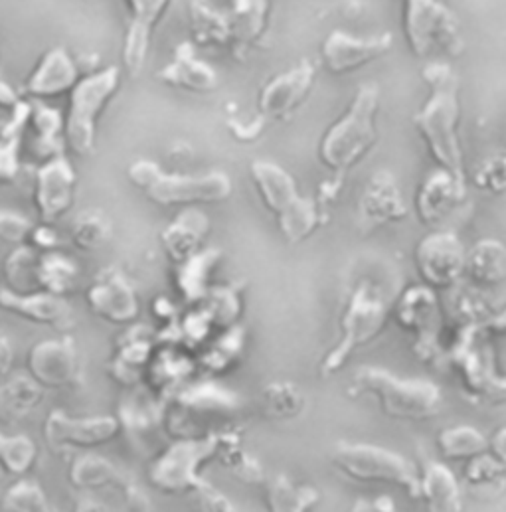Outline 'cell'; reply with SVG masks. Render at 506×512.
<instances>
[{
    "instance_id": "4316f807",
    "label": "cell",
    "mask_w": 506,
    "mask_h": 512,
    "mask_svg": "<svg viewBox=\"0 0 506 512\" xmlns=\"http://www.w3.org/2000/svg\"><path fill=\"white\" fill-rule=\"evenodd\" d=\"M44 388L32 376H14L0 384V422L6 426L26 420L42 402Z\"/></svg>"
},
{
    "instance_id": "836d02e7",
    "label": "cell",
    "mask_w": 506,
    "mask_h": 512,
    "mask_svg": "<svg viewBox=\"0 0 506 512\" xmlns=\"http://www.w3.org/2000/svg\"><path fill=\"white\" fill-rule=\"evenodd\" d=\"M439 453L451 461L477 459L489 453V439L471 426L447 427L437 437Z\"/></svg>"
},
{
    "instance_id": "8992f818",
    "label": "cell",
    "mask_w": 506,
    "mask_h": 512,
    "mask_svg": "<svg viewBox=\"0 0 506 512\" xmlns=\"http://www.w3.org/2000/svg\"><path fill=\"white\" fill-rule=\"evenodd\" d=\"M331 461L340 475L356 483H388L404 489L412 499L420 495V471L404 455L372 443L338 441Z\"/></svg>"
},
{
    "instance_id": "7bdbcfd3",
    "label": "cell",
    "mask_w": 506,
    "mask_h": 512,
    "mask_svg": "<svg viewBox=\"0 0 506 512\" xmlns=\"http://www.w3.org/2000/svg\"><path fill=\"white\" fill-rule=\"evenodd\" d=\"M123 499H125V507L129 512H151V501L147 497L145 491L139 489L137 483L129 485L123 493Z\"/></svg>"
},
{
    "instance_id": "d6986e66",
    "label": "cell",
    "mask_w": 506,
    "mask_h": 512,
    "mask_svg": "<svg viewBox=\"0 0 506 512\" xmlns=\"http://www.w3.org/2000/svg\"><path fill=\"white\" fill-rule=\"evenodd\" d=\"M467 204V180L437 169L418 188L416 212L429 228H439Z\"/></svg>"
},
{
    "instance_id": "d4e9b609",
    "label": "cell",
    "mask_w": 506,
    "mask_h": 512,
    "mask_svg": "<svg viewBox=\"0 0 506 512\" xmlns=\"http://www.w3.org/2000/svg\"><path fill=\"white\" fill-rule=\"evenodd\" d=\"M70 481L76 489H87V491L113 489L119 493H123L129 485L135 483L115 463H111L105 457H99L95 453H89V451H85L84 455H80L72 463Z\"/></svg>"
},
{
    "instance_id": "7402d4cb",
    "label": "cell",
    "mask_w": 506,
    "mask_h": 512,
    "mask_svg": "<svg viewBox=\"0 0 506 512\" xmlns=\"http://www.w3.org/2000/svg\"><path fill=\"white\" fill-rule=\"evenodd\" d=\"M78 82L80 68L74 58L64 48H50L32 70L26 82V91L34 97L52 99L72 93Z\"/></svg>"
},
{
    "instance_id": "7a4b0ae2",
    "label": "cell",
    "mask_w": 506,
    "mask_h": 512,
    "mask_svg": "<svg viewBox=\"0 0 506 512\" xmlns=\"http://www.w3.org/2000/svg\"><path fill=\"white\" fill-rule=\"evenodd\" d=\"M380 113V87L362 84L346 111L325 131L319 161L327 171L344 176L358 167L378 143L376 119Z\"/></svg>"
},
{
    "instance_id": "ab89813d",
    "label": "cell",
    "mask_w": 506,
    "mask_h": 512,
    "mask_svg": "<svg viewBox=\"0 0 506 512\" xmlns=\"http://www.w3.org/2000/svg\"><path fill=\"white\" fill-rule=\"evenodd\" d=\"M34 224L16 214V212H8V210H0V242L4 244H12V246H24L30 238Z\"/></svg>"
},
{
    "instance_id": "5bb4252c",
    "label": "cell",
    "mask_w": 506,
    "mask_h": 512,
    "mask_svg": "<svg viewBox=\"0 0 506 512\" xmlns=\"http://www.w3.org/2000/svg\"><path fill=\"white\" fill-rule=\"evenodd\" d=\"M467 250L463 242L447 230H435L416 248V267L429 289H447L465 275Z\"/></svg>"
},
{
    "instance_id": "5b68a950",
    "label": "cell",
    "mask_w": 506,
    "mask_h": 512,
    "mask_svg": "<svg viewBox=\"0 0 506 512\" xmlns=\"http://www.w3.org/2000/svg\"><path fill=\"white\" fill-rule=\"evenodd\" d=\"M356 394H370L382 412L394 420L425 422L441 412L443 396L437 384L420 378H398L396 374L362 366L352 376Z\"/></svg>"
},
{
    "instance_id": "83f0119b",
    "label": "cell",
    "mask_w": 506,
    "mask_h": 512,
    "mask_svg": "<svg viewBox=\"0 0 506 512\" xmlns=\"http://www.w3.org/2000/svg\"><path fill=\"white\" fill-rule=\"evenodd\" d=\"M321 495L311 485H299L287 475H275L265 483L267 512H313Z\"/></svg>"
},
{
    "instance_id": "c3c4849f",
    "label": "cell",
    "mask_w": 506,
    "mask_h": 512,
    "mask_svg": "<svg viewBox=\"0 0 506 512\" xmlns=\"http://www.w3.org/2000/svg\"><path fill=\"white\" fill-rule=\"evenodd\" d=\"M374 507H376V512H394L392 503L386 497H382L378 503H374Z\"/></svg>"
},
{
    "instance_id": "bcb514c9",
    "label": "cell",
    "mask_w": 506,
    "mask_h": 512,
    "mask_svg": "<svg viewBox=\"0 0 506 512\" xmlns=\"http://www.w3.org/2000/svg\"><path fill=\"white\" fill-rule=\"evenodd\" d=\"M74 512H109L103 505H99V503H95V501H91V499H82L78 505H76V509Z\"/></svg>"
},
{
    "instance_id": "2e32d148",
    "label": "cell",
    "mask_w": 506,
    "mask_h": 512,
    "mask_svg": "<svg viewBox=\"0 0 506 512\" xmlns=\"http://www.w3.org/2000/svg\"><path fill=\"white\" fill-rule=\"evenodd\" d=\"M76 172L64 155L48 159L34 174V206L40 224L52 226L62 220L74 204Z\"/></svg>"
},
{
    "instance_id": "ee69618b",
    "label": "cell",
    "mask_w": 506,
    "mask_h": 512,
    "mask_svg": "<svg viewBox=\"0 0 506 512\" xmlns=\"http://www.w3.org/2000/svg\"><path fill=\"white\" fill-rule=\"evenodd\" d=\"M489 451L493 453V459L506 469V427L495 431V435L489 439Z\"/></svg>"
},
{
    "instance_id": "f1b7e54d",
    "label": "cell",
    "mask_w": 506,
    "mask_h": 512,
    "mask_svg": "<svg viewBox=\"0 0 506 512\" xmlns=\"http://www.w3.org/2000/svg\"><path fill=\"white\" fill-rule=\"evenodd\" d=\"M80 277H82V271L74 259L62 256L58 252L40 254L38 275H36L38 291L66 297L80 287Z\"/></svg>"
},
{
    "instance_id": "7dc6e473",
    "label": "cell",
    "mask_w": 506,
    "mask_h": 512,
    "mask_svg": "<svg viewBox=\"0 0 506 512\" xmlns=\"http://www.w3.org/2000/svg\"><path fill=\"white\" fill-rule=\"evenodd\" d=\"M348 512H376V507L368 501H356Z\"/></svg>"
},
{
    "instance_id": "ba28073f",
    "label": "cell",
    "mask_w": 506,
    "mask_h": 512,
    "mask_svg": "<svg viewBox=\"0 0 506 512\" xmlns=\"http://www.w3.org/2000/svg\"><path fill=\"white\" fill-rule=\"evenodd\" d=\"M386 321L388 303L384 297L370 283H360L340 317V339L323 360V374L342 368L354 348L366 346L384 331Z\"/></svg>"
},
{
    "instance_id": "e575fe53",
    "label": "cell",
    "mask_w": 506,
    "mask_h": 512,
    "mask_svg": "<svg viewBox=\"0 0 506 512\" xmlns=\"http://www.w3.org/2000/svg\"><path fill=\"white\" fill-rule=\"evenodd\" d=\"M113 236V222L101 210H85L82 212L72 228L70 240L80 252H97L101 250Z\"/></svg>"
},
{
    "instance_id": "ffe728a7",
    "label": "cell",
    "mask_w": 506,
    "mask_h": 512,
    "mask_svg": "<svg viewBox=\"0 0 506 512\" xmlns=\"http://www.w3.org/2000/svg\"><path fill=\"white\" fill-rule=\"evenodd\" d=\"M0 309L40 327L54 331H66L74 323V313L66 297H58L46 291L16 293L8 287H0Z\"/></svg>"
},
{
    "instance_id": "60d3db41",
    "label": "cell",
    "mask_w": 506,
    "mask_h": 512,
    "mask_svg": "<svg viewBox=\"0 0 506 512\" xmlns=\"http://www.w3.org/2000/svg\"><path fill=\"white\" fill-rule=\"evenodd\" d=\"M196 505L200 512H238L234 503L216 487H212L208 481H202L194 491H192Z\"/></svg>"
},
{
    "instance_id": "3957f363",
    "label": "cell",
    "mask_w": 506,
    "mask_h": 512,
    "mask_svg": "<svg viewBox=\"0 0 506 512\" xmlns=\"http://www.w3.org/2000/svg\"><path fill=\"white\" fill-rule=\"evenodd\" d=\"M255 192L265 210L275 218L277 230L289 244H301L321 226V206L299 192L297 180L281 165L257 159L250 165Z\"/></svg>"
},
{
    "instance_id": "52a82bcc",
    "label": "cell",
    "mask_w": 506,
    "mask_h": 512,
    "mask_svg": "<svg viewBox=\"0 0 506 512\" xmlns=\"http://www.w3.org/2000/svg\"><path fill=\"white\" fill-rule=\"evenodd\" d=\"M119 86L121 72L117 66H109L80 78L72 89L64 119V145L74 155L89 159L95 153L97 121Z\"/></svg>"
},
{
    "instance_id": "d590c367",
    "label": "cell",
    "mask_w": 506,
    "mask_h": 512,
    "mask_svg": "<svg viewBox=\"0 0 506 512\" xmlns=\"http://www.w3.org/2000/svg\"><path fill=\"white\" fill-rule=\"evenodd\" d=\"M38 447L28 435L0 431V469L10 477H24L36 463Z\"/></svg>"
},
{
    "instance_id": "1f68e13d",
    "label": "cell",
    "mask_w": 506,
    "mask_h": 512,
    "mask_svg": "<svg viewBox=\"0 0 506 512\" xmlns=\"http://www.w3.org/2000/svg\"><path fill=\"white\" fill-rule=\"evenodd\" d=\"M305 410V396L289 382L267 384L259 394V414L269 422L295 420Z\"/></svg>"
},
{
    "instance_id": "b9f144b4",
    "label": "cell",
    "mask_w": 506,
    "mask_h": 512,
    "mask_svg": "<svg viewBox=\"0 0 506 512\" xmlns=\"http://www.w3.org/2000/svg\"><path fill=\"white\" fill-rule=\"evenodd\" d=\"M477 184L491 192L506 190V159L489 161L477 176Z\"/></svg>"
},
{
    "instance_id": "6da1fadb",
    "label": "cell",
    "mask_w": 506,
    "mask_h": 512,
    "mask_svg": "<svg viewBox=\"0 0 506 512\" xmlns=\"http://www.w3.org/2000/svg\"><path fill=\"white\" fill-rule=\"evenodd\" d=\"M422 76L429 93L412 119L414 129L422 137L437 169L467 180L461 143L463 109L459 74L445 62H429Z\"/></svg>"
},
{
    "instance_id": "8d00e7d4",
    "label": "cell",
    "mask_w": 506,
    "mask_h": 512,
    "mask_svg": "<svg viewBox=\"0 0 506 512\" xmlns=\"http://www.w3.org/2000/svg\"><path fill=\"white\" fill-rule=\"evenodd\" d=\"M40 254L30 246H16V250L4 261V275L8 279V289L16 293L38 291L36 275Z\"/></svg>"
},
{
    "instance_id": "7c38bea8",
    "label": "cell",
    "mask_w": 506,
    "mask_h": 512,
    "mask_svg": "<svg viewBox=\"0 0 506 512\" xmlns=\"http://www.w3.org/2000/svg\"><path fill=\"white\" fill-rule=\"evenodd\" d=\"M121 433V422L113 416L74 418L52 410L44 422V439L56 451H91L111 443Z\"/></svg>"
},
{
    "instance_id": "d6a6232c",
    "label": "cell",
    "mask_w": 506,
    "mask_h": 512,
    "mask_svg": "<svg viewBox=\"0 0 506 512\" xmlns=\"http://www.w3.org/2000/svg\"><path fill=\"white\" fill-rule=\"evenodd\" d=\"M190 24L194 42L202 48H222L232 44V30L228 16L214 10L210 4L202 0H192L190 4Z\"/></svg>"
},
{
    "instance_id": "4fadbf2b",
    "label": "cell",
    "mask_w": 506,
    "mask_h": 512,
    "mask_svg": "<svg viewBox=\"0 0 506 512\" xmlns=\"http://www.w3.org/2000/svg\"><path fill=\"white\" fill-rule=\"evenodd\" d=\"M394 48L390 32L376 36H352L344 30H333L321 44V62L333 76H346L382 60Z\"/></svg>"
},
{
    "instance_id": "9c48e42d",
    "label": "cell",
    "mask_w": 506,
    "mask_h": 512,
    "mask_svg": "<svg viewBox=\"0 0 506 512\" xmlns=\"http://www.w3.org/2000/svg\"><path fill=\"white\" fill-rule=\"evenodd\" d=\"M220 443L222 439L214 435L178 439L153 461L149 483L165 495L192 493L204 481L202 465L218 455Z\"/></svg>"
},
{
    "instance_id": "44dd1931",
    "label": "cell",
    "mask_w": 506,
    "mask_h": 512,
    "mask_svg": "<svg viewBox=\"0 0 506 512\" xmlns=\"http://www.w3.org/2000/svg\"><path fill=\"white\" fill-rule=\"evenodd\" d=\"M408 216V206L398 188L396 178L388 171L376 172L360 198L358 218L366 230H376L386 224L402 222Z\"/></svg>"
},
{
    "instance_id": "484cf974",
    "label": "cell",
    "mask_w": 506,
    "mask_h": 512,
    "mask_svg": "<svg viewBox=\"0 0 506 512\" xmlns=\"http://www.w3.org/2000/svg\"><path fill=\"white\" fill-rule=\"evenodd\" d=\"M427 512L461 511V489L453 471L443 463H429L420 473V495Z\"/></svg>"
},
{
    "instance_id": "8fae6325",
    "label": "cell",
    "mask_w": 506,
    "mask_h": 512,
    "mask_svg": "<svg viewBox=\"0 0 506 512\" xmlns=\"http://www.w3.org/2000/svg\"><path fill=\"white\" fill-rule=\"evenodd\" d=\"M317 82V68L303 60L297 66L273 76L257 95V111L265 123H283L311 97Z\"/></svg>"
},
{
    "instance_id": "f6af8a7d",
    "label": "cell",
    "mask_w": 506,
    "mask_h": 512,
    "mask_svg": "<svg viewBox=\"0 0 506 512\" xmlns=\"http://www.w3.org/2000/svg\"><path fill=\"white\" fill-rule=\"evenodd\" d=\"M12 364H14V348L4 335H0V378L10 372Z\"/></svg>"
},
{
    "instance_id": "277c9868",
    "label": "cell",
    "mask_w": 506,
    "mask_h": 512,
    "mask_svg": "<svg viewBox=\"0 0 506 512\" xmlns=\"http://www.w3.org/2000/svg\"><path fill=\"white\" fill-rule=\"evenodd\" d=\"M127 178L159 206L218 204L232 196L234 182L222 171L206 174L165 172L155 161L139 159L127 169Z\"/></svg>"
},
{
    "instance_id": "cb8c5ba5",
    "label": "cell",
    "mask_w": 506,
    "mask_h": 512,
    "mask_svg": "<svg viewBox=\"0 0 506 512\" xmlns=\"http://www.w3.org/2000/svg\"><path fill=\"white\" fill-rule=\"evenodd\" d=\"M208 218L198 210H186L161 234V246L172 263L180 265L196 256L208 234Z\"/></svg>"
},
{
    "instance_id": "74e56055",
    "label": "cell",
    "mask_w": 506,
    "mask_h": 512,
    "mask_svg": "<svg viewBox=\"0 0 506 512\" xmlns=\"http://www.w3.org/2000/svg\"><path fill=\"white\" fill-rule=\"evenodd\" d=\"M2 511L54 512L44 491L34 481H28V479H20L6 489L2 497Z\"/></svg>"
},
{
    "instance_id": "f35d334b",
    "label": "cell",
    "mask_w": 506,
    "mask_h": 512,
    "mask_svg": "<svg viewBox=\"0 0 506 512\" xmlns=\"http://www.w3.org/2000/svg\"><path fill=\"white\" fill-rule=\"evenodd\" d=\"M216 261L212 252H198L188 261L178 265V285L188 299H198L206 293V277Z\"/></svg>"
},
{
    "instance_id": "4dcf8cb0",
    "label": "cell",
    "mask_w": 506,
    "mask_h": 512,
    "mask_svg": "<svg viewBox=\"0 0 506 512\" xmlns=\"http://www.w3.org/2000/svg\"><path fill=\"white\" fill-rule=\"evenodd\" d=\"M267 0H230L228 22L232 30V44L253 46L263 36L267 26Z\"/></svg>"
},
{
    "instance_id": "ac0fdd59",
    "label": "cell",
    "mask_w": 506,
    "mask_h": 512,
    "mask_svg": "<svg viewBox=\"0 0 506 512\" xmlns=\"http://www.w3.org/2000/svg\"><path fill=\"white\" fill-rule=\"evenodd\" d=\"M127 6V28L123 38V66L137 78L149 58L157 24L169 10L170 0H123Z\"/></svg>"
},
{
    "instance_id": "f546056e",
    "label": "cell",
    "mask_w": 506,
    "mask_h": 512,
    "mask_svg": "<svg viewBox=\"0 0 506 512\" xmlns=\"http://www.w3.org/2000/svg\"><path fill=\"white\" fill-rule=\"evenodd\" d=\"M465 275L483 287L499 285L506 279V248L501 242L485 240L467 252Z\"/></svg>"
},
{
    "instance_id": "e0dca14e",
    "label": "cell",
    "mask_w": 506,
    "mask_h": 512,
    "mask_svg": "<svg viewBox=\"0 0 506 512\" xmlns=\"http://www.w3.org/2000/svg\"><path fill=\"white\" fill-rule=\"evenodd\" d=\"M28 372L44 390L74 386L80 378V350L74 339H46L28 352Z\"/></svg>"
},
{
    "instance_id": "30bf717a",
    "label": "cell",
    "mask_w": 506,
    "mask_h": 512,
    "mask_svg": "<svg viewBox=\"0 0 506 512\" xmlns=\"http://www.w3.org/2000/svg\"><path fill=\"white\" fill-rule=\"evenodd\" d=\"M402 26L414 56L461 48V24L443 0H402Z\"/></svg>"
},
{
    "instance_id": "603a6c76",
    "label": "cell",
    "mask_w": 506,
    "mask_h": 512,
    "mask_svg": "<svg viewBox=\"0 0 506 512\" xmlns=\"http://www.w3.org/2000/svg\"><path fill=\"white\" fill-rule=\"evenodd\" d=\"M159 78L167 86L188 93H210L220 84L218 72L204 60H200L190 44H182L176 50L174 58L161 70Z\"/></svg>"
},
{
    "instance_id": "9a60e30c",
    "label": "cell",
    "mask_w": 506,
    "mask_h": 512,
    "mask_svg": "<svg viewBox=\"0 0 506 512\" xmlns=\"http://www.w3.org/2000/svg\"><path fill=\"white\" fill-rule=\"evenodd\" d=\"M89 311L109 325H131L139 317V297L117 267L101 269L87 287Z\"/></svg>"
}]
</instances>
